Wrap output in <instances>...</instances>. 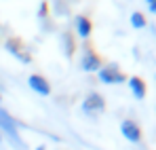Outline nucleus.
<instances>
[{"label": "nucleus", "mask_w": 156, "mask_h": 150, "mask_svg": "<svg viewBox=\"0 0 156 150\" xmlns=\"http://www.w3.org/2000/svg\"><path fill=\"white\" fill-rule=\"evenodd\" d=\"M36 150H44V146H38V148H36Z\"/></svg>", "instance_id": "14"}, {"label": "nucleus", "mask_w": 156, "mask_h": 150, "mask_svg": "<svg viewBox=\"0 0 156 150\" xmlns=\"http://www.w3.org/2000/svg\"><path fill=\"white\" fill-rule=\"evenodd\" d=\"M61 45H63V53H66L68 57L74 53V38H72L70 34H63V36H61Z\"/></svg>", "instance_id": "10"}, {"label": "nucleus", "mask_w": 156, "mask_h": 150, "mask_svg": "<svg viewBox=\"0 0 156 150\" xmlns=\"http://www.w3.org/2000/svg\"><path fill=\"white\" fill-rule=\"evenodd\" d=\"M80 66H82L84 72H99V70H101V59H99V55H97L95 51L87 49V51H84V55H82Z\"/></svg>", "instance_id": "6"}, {"label": "nucleus", "mask_w": 156, "mask_h": 150, "mask_svg": "<svg viewBox=\"0 0 156 150\" xmlns=\"http://www.w3.org/2000/svg\"><path fill=\"white\" fill-rule=\"evenodd\" d=\"M0 142H2V133H0Z\"/></svg>", "instance_id": "15"}, {"label": "nucleus", "mask_w": 156, "mask_h": 150, "mask_svg": "<svg viewBox=\"0 0 156 150\" xmlns=\"http://www.w3.org/2000/svg\"><path fill=\"white\" fill-rule=\"evenodd\" d=\"M82 110L89 114V116H97V114H101L105 110V100L99 95V93H89L84 101H82Z\"/></svg>", "instance_id": "4"}, {"label": "nucleus", "mask_w": 156, "mask_h": 150, "mask_svg": "<svg viewBox=\"0 0 156 150\" xmlns=\"http://www.w3.org/2000/svg\"><path fill=\"white\" fill-rule=\"evenodd\" d=\"M146 4H148L150 13H154V15H156V0H146Z\"/></svg>", "instance_id": "13"}, {"label": "nucleus", "mask_w": 156, "mask_h": 150, "mask_svg": "<svg viewBox=\"0 0 156 150\" xmlns=\"http://www.w3.org/2000/svg\"><path fill=\"white\" fill-rule=\"evenodd\" d=\"M4 49L9 51L13 57H17L19 61H23V64H30V61H32L30 49L23 45V40H21V38H17V36H11V38L4 42Z\"/></svg>", "instance_id": "1"}, {"label": "nucleus", "mask_w": 156, "mask_h": 150, "mask_svg": "<svg viewBox=\"0 0 156 150\" xmlns=\"http://www.w3.org/2000/svg\"><path fill=\"white\" fill-rule=\"evenodd\" d=\"M47 9H49L47 2H42V4H40V11H38V17H47Z\"/></svg>", "instance_id": "12"}, {"label": "nucleus", "mask_w": 156, "mask_h": 150, "mask_svg": "<svg viewBox=\"0 0 156 150\" xmlns=\"http://www.w3.org/2000/svg\"><path fill=\"white\" fill-rule=\"evenodd\" d=\"M131 25H133V27H137V30L146 27V17H144L139 11H135V13L131 15Z\"/></svg>", "instance_id": "11"}, {"label": "nucleus", "mask_w": 156, "mask_h": 150, "mask_svg": "<svg viewBox=\"0 0 156 150\" xmlns=\"http://www.w3.org/2000/svg\"><path fill=\"white\" fill-rule=\"evenodd\" d=\"M91 19L89 17H84V15H80L76 17V34L80 38H89V34H91Z\"/></svg>", "instance_id": "9"}, {"label": "nucleus", "mask_w": 156, "mask_h": 150, "mask_svg": "<svg viewBox=\"0 0 156 150\" xmlns=\"http://www.w3.org/2000/svg\"><path fill=\"white\" fill-rule=\"evenodd\" d=\"M129 89H131V93L135 95V100H144L146 97V82L139 76H131L129 78Z\"/></svg>", "instance_id": "8"}, {"label": "nucleus", "mask_w": 156, "mask_h": 150, "mask_svg": "<svg viewBox=\"0 0 156 150\" xmlns=\"http://www.w3.org/2000/svg\"><path fill=\"white\" fill-rule=\"evenodd\" d=\"M0 133H4L6 137H11L15 144H19V133H17V121L4 110L0 108Z\"/></svg>", "instance_id": "2"}, {"label": "nucleus", "mask_w": 156, "mask_h": 150, "mask_svg": "<svg viewBox=\"0 0 156 150\" xmlns=\"http://www.w3.org/2000/svg\"><path fill=\"white\" fill-rule=\"evenodd\" d=\"M27 85H30V89L36 91L38 95H51V85H49V80H47L44 76L32 74L27 78Z\"/></svg>", "instance_id": "7"}, {"label": "nucleus", "mask_w": 156, "mask_h": 150, "mask_svg": "<svg viewBox=\"0 0 156 150\" xmlns=\"http://www.w3.org/2000/svg\"><path fill=\"white\" fill-rule=\"evenodd\" d=\"M99 80L105 85H120L127 80V76L120 72V68L116 64H110V66H101L99 70Z\"/></svg>", "instance_id": "3"}, {"label": "nucleus", "mask_w": 156, "mask_h": 150, "mask_svg": "<svg viewBox=\"0 0 156 150\" xmlns=\"http://www.w3.org/2000/svg\"><path fill=\"white\" fill-rule=\"evenodd\" d=\"M120 133L125 135V140H129L133 144H137V142L141 140V129H139V125H137L135 121H131V119H127V121L120 123Z\"/></svg>", "instance_id": "5"}]
</instances>
